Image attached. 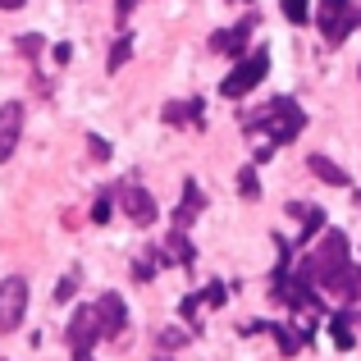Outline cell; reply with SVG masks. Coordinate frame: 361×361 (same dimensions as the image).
<instances>
[{
  "instance_id": "6da1fadb",
  "label": "cell",
  "mask_w": 361,
  "mask_h": 361,
  "mask_svg": "<svg viewBox=\"0 0 361 361\" xmlns=\"http://www.w3.org/2000/svg\"><path fill=\"white\" fill-rule=\"evenodd\" d=\"M247 128H261L270 147H283V142H293L302 128H307V115H302V106L293 97H274L270 106H261L256 115H247Z\"/></svg>"
},
{
  "instance_id": "7a4b0ae2",
  "label": "cell",
  "mask_w": 361,
  "mask_h": 361,
  "mask_svg": "<svg viewBox=\"0 0 361 361\" xmlns=\"http://www.w3.org/2000/svg\"><path fill=\"white\" fill-rule=\"evenodd\" d=\"M265 73H270V55H265V51H247L243 60L233 64L229 73H224L220 92H224L229 101H243L252 87H261V78H265Z\"/></svg>"
},
{
  "instance_id": "3957f363",
  "label": "cell",
  "mask_w": 361,
  "mask_h": 361,
  "mask_svg": "<svg viewBox=\"0 0 361 361\" xmlns=\"http://www.w3.org/2000/svg\"><path fill=\"white\" fill-rule=\"evenodd\" d=\"M316 23H320V32H325V42L338 46V42H348L353 27H361V5H353V0H320Z\"/></svg>"
},
{
  "instance_id": "277c9868",
  "label": "cell",
  "mask_w": 361,
  "mask_h": 361,
  "mask_svg": "<svg viewBox=\"0 0 361 361\" xmlns=\"http://www.w3.org/2000/svg\"><path fill=\"white\" fill-rule=\"evenodd\" d=\"M97 338H106L101 334V320H97V307H78V316L69 320V353H73V361H97L92 357Z\"/></svg>"
},
{
  "instance_id": "5b68a950",
  "label": "cell",
  "mask_w": 361,
  "mask_h": 361,
  "mask_svg": "<svg viewBox=\"0 0 361 361\" xmlns=\"http://www.w3.org/2000/svg\"><path fill=\"white\" fill-rule=\"evenodd\" d=\"M23 311H27V279L23 274H9L0 283V334L23 325Z\"/></svg>"
},
{
  "instance_id": "8992f818",
  "label": "cell",
  "mask_w": 361,
  "mask_h": 361,
  "mask_svg": "<svg viewBox=\"0 0 361 361\" xmlns=\"http://www.w3.org/2000/svg\"><path fill=\"white\" fill-rule=\"evenodd\" d=\"M115 202H119V211L128 215L133 224H151V220H156V202H151V192H147V188H137V183H119L115 188Z\"/></svg>"
},
{
  "instance_id": "52a82bcc",
  "label": "cell",
  "mask_w": 361,
  "mask_h": 361,
  "mask_svg": "<svg viewBox=\"0 0 361 361\" xmlns=\"http://www.w3.org/2000/svg\"><path fill=\"white\" fill-rule=\"evenodd\" d=\"M18 133H23V106H18V101H5V106H0V165L14 156Z\"/></svg>"
},
{
  "instance_id": "ba28073f",
  "label": "cell",
  "mask_w": 361,
  "mask_h": 361,
  "mask_svg": "<svg viewBox=\"0 0 361 361\" xmlns=\"http://www.w3.org/2000/svg\"><path fill=\"white\" fill-rule=\"evenodd\" d=\"M252 23L256 18H238L233 27H224V32H215L211 37V51H220V55H247V37H252Z\"/></svg>"
},
{
  "instance_id": "9c48e42d",
  "label": "cell",
  "mask_w": 361,
  "mask_h": 361,
  "mask_svg": "<svg viewBox=\"0 0 361 361\" xmlns=\"http://www.w3.org/2000/svg\"><path fill=\"white\" fill-rule=\"evenodd\" d=\"M97 320H101V334H123V325H128V307H123L119 293H106V298L97 302Z\"/></svg>"
},
{
  "instance_id": "30bf717a",
  "label": "cell",
  "mask_w": 361,
  "mask_h": 361,
  "mask_svg": "<svg viewBox=\"0 0 361 361\" xmlns=\"http://www.w3.org/2000/svg\"><path fill=\"white\" fill-rule=\"evenodd\" d=\"M202 206H206L202 188H197L192 178H188V183H183V202H178V211H174V229H183V233H188V224H192L197 215H202Z\"/></svg>"
},
{
  "instance_id": "8fae6325",
  "label": "cell",
  "mask_w": 361,
  "mask_h": 361,
  "mask_svg": "<svg viewBox=\"0 0 361 361\" xmlns=\"http://www.w3.org/2000/svg\"><path fill=\"white\" fill-rule=\"evenodd\" d=\"M160 261H174V265H192V261H197V252H192V243H188L183 229H174V233L165 238V252H160Z\"/></svg>"
},
{
  "instance_id": "7c38bea8",
  "label": "cell",
  "mask_w": 361,
  "mask_h": 361,
  "mask_svg": "<svg viewBox=\"0 0 361 361\" xmlns=\"http://www.w3.org/2000/svg\"><path fill=\"white\" fill-rule=\"evenodd\" d=\"M288 211H293V215H302V233H298V243H311L320 229H325V211H320V206H302V202H293Z\"/></svg>"
},
{
  "instance_id": "4fadbf2b",
  "label": "cell",
  "mask_w": 361,
  "mask_h": 361,
  "mask_svg": "<svg viewBox=\"0 0 361 361\" xmlns=\"http://www.w3.org/2000/svg\"><path fill=\"white\" fill-rule=\"evenodd\" d=\"M261 334H274V343H279L283 357H298L302 343H307V334H298V329H288V325H261Z\"/></svg>"
},
{
  "instance_id": "5bb4252c",
  "label": "cell",
  "mask_w": 361,
  "mask_h": 361,
  "mask_svg": "<svg viewBox=\"0 0 361 361\" xmlns=\"http://www.w3.org/2000/svg\"><path fill=\"white\" fill-rule=\"evenodd\" d=\"M307 165H311V174H316L320 183H334V188H348V169H338V165H334V160H329V156H311Z\"/></svg>"
},
{
  "instance_id": "9a60e30c",
  "label": "cell",
  "mask_w": 361,
  "mask_h": 361,
  "mask_svg": "<svg viewBox=\"0 0 361 361\" xmlns=\"http://www.w3.org/2000/svg\"><path fill=\"white\" fill-rule=\"evenodd\" d=\"M202 123V101H169L165 106V123Z\"/></svg>"
},
{
  "instance_id": "2e32d148",
  "label": "cell",
  "mask_w": 361,
  "mask_h": 361,
  "mask_svg": "<svg viewBox=\"0 0 361 361\" xmlns=\"http://www.w3.org/2000/svg\"><path fill=\"white\" fill-rule=\"evenodd\" d=\"M329 338H334V348H353V316L348 311H334V320H329Z\"/></svg>"
},
{
  "instance_id": "e0dca14e",
  "label": "cell",
  "mask_w": 361,
  "mask_h": 361,
  "mask_svg": "<svg viewBox=\"0 0 361 361\" xmlns=\"http://www.w3.org/2000/svg\"><path fill=\"white\" fill-rule=\"evenodd\" d=\"M128 55H133V37L123 32L119 42L110 46V60H106V69H110V73H115V69H123V64H128Z\"/></svg>"
},
{
  "instance_id": "ac0fdd59",
  "label": "cell",
  "mask_w": 361,
  "mask_h": 361,
  "mask_svg": "<svg viewBox=\"0 0 361 361\" xmlns=\"http://www.w3.org/2000/svg\"><path fill=\"white\" fill-rule=\"evenodd\" d=\"M238 192L247 197V202H256V197H261V178H256V165H243V169H238Z\"/></svg>"
},
{
  "instance_id": "d6986e66",
  "label": "cell",
  "mask_w": 361,
  "mask_h": 361,
  "mask_svg": "<svg viewBox=\"0 0 361 361\" xmlns=\"http://www.w3.org/2000/svg\"><path fill=\"white\" fill-rule=\"evenodd\" d=\"M283 18L288 23H311V0H283Z\"/></svg>"
},
{
  "instance_id": "ffe728a7",
  "label": "cell",
  "mask_w": 361,
  "mask_h": 361,
  "mask_svg": "<svg viewBox=\"0 0 361 361\" xmlns=\"http://www.w3.org/2000/svg\"><path fill=\"white\" fill-rule=\"evenodd\" d=\"M78 283H82V274H78V270H69V274H64L60 283H55V302H69V298H73V288H78Z\"/></svg>"
},
{
  "instance_id": "44dd1931",
  "label": "cell",
  "mask_w": 361,
  "mask_h": 361,
  "mask_svg": "<svg viewBox=\"0 0 361 361\" xmlns=\"http://www.w3.org/2000/svg\"><path fill=\"white\" fill-rule=\"evenodd\" d=\"M110 206H115V192H101L97 206H92V220H97V224H110Z\"/></svg>"
},
{
  "instance_id": "7402d4cb",
  "label": "cell",
  "mask_w": 361,
  "mask_h": 361,
  "mask_svg": "<svg viewBox=\"0 0 361 361\" xmlns=\"http://www.w3.org/2000/svg\"><path fill=\"white\" fill-rule=\"evenodd\" d=\"M156 265H160V256H142V261L133 265V279H137V283H147L151 274H156Z\"/></svg>"
},
{
  "instance_id": "603a6c76",
  "label": "cell",
  "mask_w": 361,
  "mask_h": 361,
  "mask_svg": "<svg viewBox=\"0 0 361 361\" xmlns=\"http://www.w3.org/2000/svg\"><path fill=\"white\" fill-rule=\"evenodd\" d=\"M87 151H92V160H110V142L97 137V133H87Z\"/></svg>"
},
{
  "instance_id": "cb8c5ba5",
  "label": "cell",
  "mask_w": 361,
  "mask_h": 361,
  "mask_svg": "<svg viewBox=\"0 0 361 361\" xmlns=\"http://www.w3.org/2000/svg\"><path fill=\"white\" fill-rule=\"evenodd\" d=\"M202 298H206V307H224V298H229V293H224V283H211Z\"/></svg>"
},
{
  "instance_id": "d4e9b609",
  "label": "cell",
  "mask_w": 361,
  "mask_h": 361,
  "mask_svg": "<svg viewBox=\"0 0 361 361\" xmlns=\"http://www.w3.org/2000/svg\"><path fill=\"white\" fill-rule=\"evenodd\" d=\"M183 338H188L183 329H165V334H160V348H165V353H174V348L183 343Z\"/></svg>"
},
{
  "instance_id": "484cf974",
  "label": "cell",
  "mask_w": 361,
  "mask_h": 361,
  "mask_svg": "<svg viewBox=\"0 0 361 361\" xmlns=\"http://www.w3.org/2000/svg\"><path fill=\"white\" fill-rule=\"evenodd\" d=\"M18 51H27V55H37V51H42V37H32V32H23V37H18Z\"/></svg>"
},
{
  "instance_id": "4316f807",
  "label": "cell",
  "mask_w": 361,
  "mask_h": 361,
  "mask_svg": "<svg viewBox=\"0 0 361 361\" xmlns=\"http://www.w3.org/2000/svg\"><path fill=\"white\" fill-rule=\"evenodd\" d=\"M133 5H137V0H119V18H128V14H133Z\"/></svg>"
},
{
  "instance_id": "83f0119b",
  "label": "cell",
  "mask_w": 361,
  "mask_h": 361,
  "mask_svg": "<svg viewBox=\"0 0 361 361\" xmlns=\"http://www.w3.org/2000/svg\"><path fill=\"white\" fill-rule=\"evenodd\" d=\"M0 9H23V0H0Z\"/></svg>"
},
{
  "instance_id": "f1b7e54d",
  "label": "cell",
  "mask_w": 361,
  "mask_h": 361,
  "mask_svg": "<svg viewBox=\"0 0 361 361\" xmlns=\"http://www.w3.org/2000/svg\"><path fill=\"white\" fill-rule=\"evenodd\" d=\"M160 361H169V357H160Z\"/></svg>"
},
{
  "instance_id": "f546056e",
  "label": "cell",
  "mask_w": 361,
  "mask_h": 361,
  "mask_svg": "<svg viewBox=\"0 0 361 361\" xmlns=\"http://www.w3.org/2000/svg\"><path fill=\"white\" fill-rule=\"evenodd\" d=\"M357 202H361V192H357Z\"/></svg>"
}]
</instances>
